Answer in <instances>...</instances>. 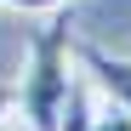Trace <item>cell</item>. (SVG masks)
Returning a JSON list of instances; mask_svg holds the SVG:
<instances>
[{
  "instance_id": "cell-3",
  "label": "cell",
  "mask_w": 131,
  "mask_h": 131,
  "mask_svg": "<svg viewBox=\"0 0 131 131\" xmlns=\"http://www.w3.org/2000/svg\"><path fill=\"white\" fill-rule=\"evenodd\" d=\"M80 131H131V114L114 108V103H103V108H91V114L80 120Z\"/></svg>"
},
{
  "instance_id": "cell-4",
  "label": "cell",
  "mask_w": 131,
  "mask_h": 131,
  "mask_svg": "<svg viewBox=\"0 0 131 131\" xmlns=\"http://www.w3.org/2000/svg\"><path fill=\"white\" fill-rule=\"evenodd\" d=\"M0 6H6V12H46V17H51V12H63V6L74 12L80 0H0Z\"/></svg>"
},
{
  "instance_id": "cell-2",
  "label": "cell",
  "mask_w": 131,
  "mask_h": 131,
  "mask_svg": "<svg viewBox=\"0 0 131 131\" xmlns=\"http://www.w3.org/2000/svg\"><path fill=\"white\" fill-rule=\"evenodd\" d=\"M74 63H80L85 85H91L103 103H114V108L131 114V57L125 51H108L97 40H74Z\"/></svg>"
},
{
  "instance_id": "cell-5",
  "label": "cell",
  "mask_w": 131,
  "mask_h": 131,
  "mask_svg": "<svg viewBox=\"0 0 131 131\" xmlns=\"http://www.w3.org/2000/svg\"><path fill=\"white\" fill-rule=\"evenodd\" d=\"M0 120H17V80H0Z\"/></svg>"
},
{
  "instance_id": "cell-6",
  "label": "cell",
  "mask_w": 131,
  "mask_h": 131,
  "mask_svg": "<svg viewBox=\"0 0 131 131\" xmlns=\"http://www.w3.org/2000/svg\"><path fill=\"white\" fill-rule=\"evenodd\" d=\"M0 131H17V125H12V120H0Z\"/></svg>"
},
{
  "instance_id": "cell-1",
  "label": "cell",
  "mask_w": 131,
  "mask_h": 131,
  "mask_svg": "<svg viewBox=\"0 0 131 131\" xmlns=\"http://www.w3.org/2000/svg\"><path fill=\"white\" fill-rule=\"evenodd\" d=\"M74 85H80L74 23H69V6H63V12H51L46 29L29 34V63H23V80H17V120L29 131H63Z\"/></svg>"
}]
</instances>
